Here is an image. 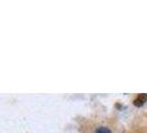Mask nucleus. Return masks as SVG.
<instances>
[{
    "instance_id": "1",
    "label": "nucleus",
    "mask_w": 147,
    "mask_h": 133,
    "mask_svg": "<svg viewBox=\"0 0 147 133\" xmlns=\"http://www.w3.org/2000/svg\"><path fill=\"white\" fill-rule=\"evenodd\" d=\"M146 101H147V94L146 93H140V94H138V96H136V99L134 100V104H135L136 107H142Z\"/></svg>"
},
{
    "instance_id": "2",
    "label": "nucleus",
    "mask_w": 147,
    "mask_h": 133,
    "mask_svg": "<svg viewBox=\"0 0 147 133\" xmlns=\"http://www.w3.org/2000/svg\"><path fill=\"white\" fill-rule=\"evenodd\" d=\"M95 133H112L110 129L105 128V126H100L95 130Z\"/></svg>"
}]
</instances>
